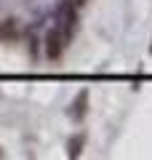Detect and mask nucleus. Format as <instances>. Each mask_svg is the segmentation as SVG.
<instances>
[{
    "mask_svg": "<svg viewBox=\"0 0 152 160\" xmlns=\"http://www.w3.org/2000/svg\"><path fill=\"white\" fill-rule=\"evenodd\" d=\"M69 3H75V6H83V3H85V0H69Z\"/></svg>",
    "mask_w": 152,
    "mask_h": 160,
    "instance_id": "nucleus-4",
    "label": "nucleus"
},
{
    "mask_svg": "<svg viewBox=\"0 0 152 160\" xmlns=\"http://www.w3.org/2000/svg\"><path fill=\"white\" fill-rule=\"evenodd\" d=\"M67 43H69V38L59 27H53L48 32V38H45V51H48V56L51 59H59V56H62V51L67 48Z\"/></svg>",
    "mask_w": 152,
    "mask_h": 160,
    "instance_id": "nucleus-1",
    "label": "nucleus"
},
{
    "mask_svg": "<svg viewBox=\"0 0 152 160\" xmlns=\"http://www.w3.org/2000/svg\"><path fill=\"white\" fill-rule=\"evenodd\" d=\"M80 144H83V136H78L75 142H69V155H72V158L80 155Z\"/></svg>",
    "mask_w": 152,
    "mask_h": 160,
    "instance_id": "nucleus-3",
    "label": "nucleus"
},
{
    "mask_svg": "<svg viewBox=\"0 0 152 160\" xmlns=\"http://www.w3.org/2000/svg\"><path fill=\"white\" fill-rule=\"evenodd\" d=\"M85 99H88V93L83 91V93H80V96H78V102H75V112H72V115H75V118H78V120H80V118H83V115H85Z\"/></svg>",
    "mask_w": 152,
    "mask_h": 160,
    "instance_id": "nucleus-2",
    "label": "nucleus"
}]
</instances>
